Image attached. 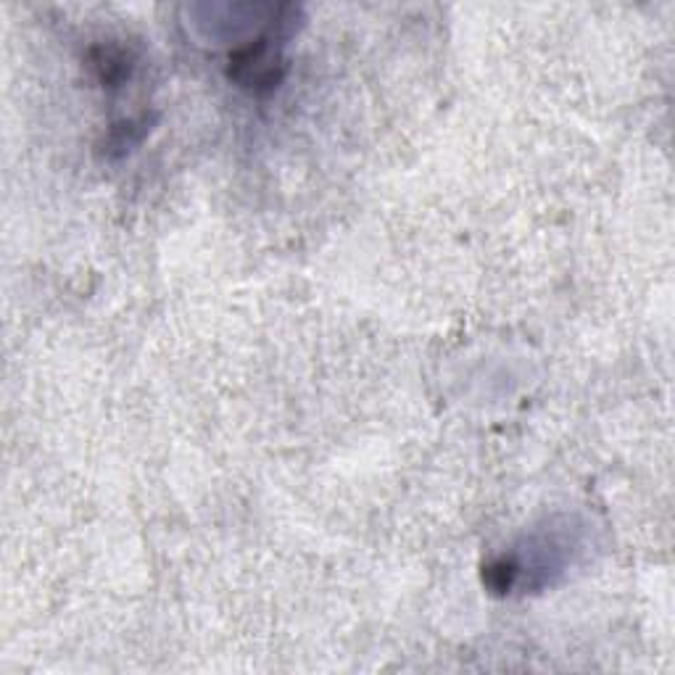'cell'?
<instances>
[{"mask_svg": "<svg viewBox=\"0 0 675 675\" xmlns=\"http://www.w3.org/2000/svg\"><path fill=\"white\" fill-rule=\"evenodd\" d=\"M148 117H140V119H132V122H124V124H117L114 130H111L109 135V151H127V148H132L135 143H140V138L148 132Z\"/></svg>", "mask_w": 675, "mask_h": 675, "instance_id": "obj_2", "label": "cell"}, {"mask_svg": "<svg viewBox=\"0 0 675 675\" xmlns=\"http://www.w3.org/2000/svg\"><path fill=\"white\" fill-rule=\"evenodd\" d=\"M88 66L93 69L95 80L101 82L103 88H122L124 82L132 77L135 69V56L122 45H95L88 53Z\"/></svg>", "mask_w": 675, "mask_h": 675, "instance_id": "obj_1", "label": "cell"}]
</instances>
